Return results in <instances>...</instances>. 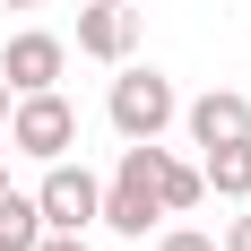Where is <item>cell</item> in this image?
Listing matches in <instances>:
<instances>
[{
  "mask_svg": "<svg viewBox=\"0 0 251 251\" xmlns=\"http://www.w3.org/2000/svg\"><path fill=\"white\" fill-rule=\"evenodd\" d=\"M156 139H122V165H113V182H104V208H96V226L130 234V243H148V226L165 217L156 208Z\"/></svg>",
  "mask_w": 251,
  "mask_h": 251,
  "instance_id": "6da1fadb",
  "label": "cell"
},
{
  "mask_svg": "<svg viewBox=\"0 0 251 251\" xmlns=\"http://www.w3.org/2000/svg\"><path fill=\"white\" fill-rule=\"evenodd\" d=\"M104 113H113V130H122V139H165V122L182 113V96H174V78H165V70H130V61H122V78H113Z\"/></svg>",
  "mask_w": 251,
  "mask_h": 251,
  "instance_id": "7a4b0ae2",
  "label": "cell"
},
{
  "mask_svg": "<svg viewBox=\"0 0 251 251\" xmlns=\"http://www.w3.org/2000/svg\"><path fill=\"white\" fill-rule=\"evenodd\" d=\"M9 148L52 165V156L78 148V113L61 104V87H35V96H9Z\"/></svg>",
  "mask_w": 251,
  "mask_h": 251,
  "instance_id": "3957f363",
  "label": "cell"
},
{
  "mask_svg": "<svg viewBox=\"0 0 251 251\" xmlns=\"http://www.w3.org/2000/svg\"><path fill=\"white\" fill-rule=\"evenodd\" d=\"M104 208V182L87 174V165H70V156H52L44 165V191H35V217H44L52 234H87Z\"/></svg>",
  "mask_w": 251,
  "mask_h": 251,
  "instance_id": "277c9868",
  "label": "cell"
},
{
  "mask_svg": "<svg viewBox=\"0 0 251 251\" xmlns=\"http://www.w3.org/2000/svg\"><path fill=\"white\" fill-rule=\"evenodd\" d=\"M61 70H70V44H61V35H44V26H26V35H9V52H0V78H9V96H35V87H61Z\"/></svg>",
  "mask_w": 251,
  "mask_h": 251,
  "instance_id": "5b68a950",
  "label": "cell"
},
{
  "mask_svg": "<svg viewBox=\"0 0 251 251\" xmlns=\"http://www.w3.org/2000/svg\"><path fill=\"white\" fill-rule=\"evenodd\" d=\"M130 44H139V9H122V0H87V9H78V52H87V61H113V70H122Z\"/></svg>",
  "mask_w": 251,
  "mask_h": 251,
  "instance_id": "8992f818",
  "label": "cell"
},
{
  "mask_svg": "<svg viewBox=\"0 0 251 251\" xmlns=\"http://www.w3.org/2000/svg\"><path fill=\"white\" fill-rule=\"evenodd\" d=\"M182 122H191V139H200V148L251 139V96H234V87H208L200 104H182Z\"/></svg>",
  "mask_w": 251,
  "mask_h": 251,
  "instance_id": "52a82bcc",
  "label": "cell"
},
{
  "mask_svg": "<svg viewBox=\"0 0 251 251\" xmlns=\"http://www.w3.org/2000/svg\"><path fill=\"white\" fill-rule=\"evenodd\" d=\"M200 182L217 191V200H251V139H226V148H208Z\"/></svg>",
  "mask_w": 251,
  "mask_h": 251,
  "instance_id": "ba28073f",
  "label": "cell"
},
{
  "mask_svg": "<svg viewBox=\"0 0 251 251\" xmlns=\"http://www.w3.org/2000/svg\"><path fill=\"white\" fill-rule=\"evenodd\" d=\"M200 165H174V156H156V208L165 217H182V208H200Z\"/></svg>",
  "mask_w": 251,
  "mask_h": 251,
  "instance_id": "9c48e42d",
  "label": "cell"
},
{
  "mask_svg": "<svg viewBox=\"0 0 251 251\" xmlns=\"http://www.w3.org/2000/svg\"><path fill=\"white\" fill-rule=\"evenodd\" d=\"M35 234H44L35 200H26V191H0V251H35Z\"/></svg>",
  "mask_w": 251,
  "mask_h": 251,
  "instance_id": "30bf717a",
  "label": "cell"
},
{
  "mask_svg": "<svg viewBox=\"0 0 251 251\" xmlns=\"http://www.w3.org/2000/svg\"><path fill=\"white\" fill-rule=\"evenodd\" d=\"M156 251H217V234H200V226H174V234H156Z\"/></svg>",
  "mask_w": 251,
  "mask_h": 251,
  "instance_id": "8fae6325",
  "label": "cell"
},
{
  "mask_svg": "<svg viewBox=\"0 0 251 251\" xmlns=\"http://www.w3.org/2000/svg\"><path fill=\"white\" fill-rule=\"evenodd\" d=\"M35 251H87V234H52V226H44V234H35Z\"/></svg>",
  "mask_w": 251,
  "mask_h": 251,
  "instance_id": "7c38bea8",
  "label": "cell"
},
{
  "mask_svg": "<svg viewBox=\"0 0 251 251\" xmlns=\"http://www.w3.org/2000/svg\"><path fill=\"white\" fill-rule=\"evenodd\" d=\"M217 251H251V217H234V226H226V243H217Z\"/></svg>",
  "mask_w": 251,
  "mask_h": 251,
  "instance_id": "4fadbf2b",
  "label": "cell"
},
{
  "mask_svg": "<svg viewBox=\"0 0 251 251\" xmlns=\"http://www.w3.org/2000/svg\"><path fill=\"white\" fill-rule=\"evenodd\" d=\"M0 122H9V78H0Z\"/></svg>",
  "mask_w": 251,
  "mask_h": 251,
  "instance_id": "5bb4252c",
  "label": "cell"
},
{
  "mask_svg": "<svg viewBox=\"0 0 251 251\" xmlns=\"http://www.w3.org/2000/svg\"><path fill=\"white\" fill-rule=\"evenodd\" d=\"M0 9H35V0H0Z\"/></svg>",
  "mask_w": 251,
  "mask_h": 251,
  "instance_id": "9a60e30c",
  "label": "cell"
},
{
  "mask_svg": "<svg viewBox=\"0 0 251 251\" xmlns=\"http://www.w3.org/2000/svg\"><path fill=\"white\" fill-rule=\"evenodd\" d=\"M0 191H9V165H0Z\"/></svg>",
  "mask_w": 251,
  "mask_h": 251,
  "instance_id": "2e32d148",
  "label": "cell"
}]
</instances>
